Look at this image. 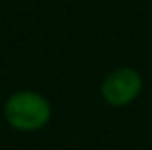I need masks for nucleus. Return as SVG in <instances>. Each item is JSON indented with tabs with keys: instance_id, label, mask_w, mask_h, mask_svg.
<instances>
[{
	"instance_id": "nucleus-1",
	"label": "nucleus",
	"mask_w": 152,
	"mask_h": 150,
	"mask_svg": "<svg viewBox=\"0 0 152 150\" xmlns=\"http://www.w3.org/2000/svg\"><path fill=\"white\" fill-rule=\"evenodd\" d=\"M6 119L19 131H37L50 119V104L45 96L33 90H19L6 102Z\"/></svg>"
},
{
	"instance_id": "nucleus-2",
	"label": "nucleus",
	"mask_w": 152,
	"mask_h": 150,
	"mask_svg": "<svg viewBox=\"0 0 152 150\" xmlns=\"http://www.w3.org/2000/svg\"><path fill=\"white\" fill-rule=\"evenodd\" d=\"M141 89H142L141 75L135 71V69L123 68V69L112 71L104 79L102 96L112 106H125L139 96Z\"/></svg>"
}]
</instances>
